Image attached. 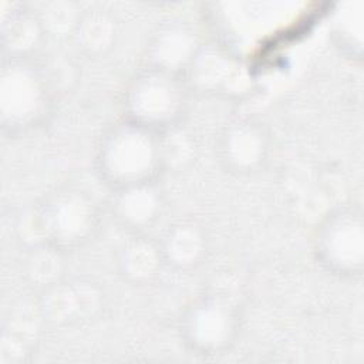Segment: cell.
<instances>
[{"mask_svg": "<svg viewBox=\"0 0 364 364\" xmlns=\"http://www.w3.org/2000/svg\"><path fill=\"white\" fill-rule=\"evenodd\" d=\"M94 168L111 191L158 181L164 173L158 151V132L125 118L108 125L97 139Z\"/></svg>", "mask_w": 364, "mask_h": 364, "instance_id": "6da1fadb", "label": "cell"}, {"mask_svg": "<svg viewBox=\"0 0 364 364\" xmlns=\"http://www.w3.org/2000/svg\"><path fill=\"white\" fill-rule=\"evenodd\" d=\"M57 92L41 61L3 58L0 68V127L11 136L28 134L53 117Z\"/></svg>", "mask_w": 364, "mask_h": 364, "instance_id": "7a4b0ae2", "label": "cell"}, {"mask_svg": "<svg viewBox=\"0 0 364 364\" xmlns=\"http://www.w3.org/2000/svg\"><path fill=\"white\" fill-rule=\"evenodd\" d=\"M191 94L182 75L142 65L122 90V118L161 132L185 122Z\"/></svg>", "mask_w": 364, "mask_h": 364, "instance_id": "3957f363", "label": "cell"}, {"mask_svg": "<svg viewBox=\"0 0 364 364\" xmlns=\"http://www.w3.org/2000/svg\"><path fill=\"white\" fill-rule=\"evenodd\" d=\"M318 266L340 279L355 280L364 272V215L360 206L340 205L317 223L311 239Z\"/></svg>", "mask_w": 364, "mask_h": 364, "instance_id": "277c9868", "label": "cell"}, {"mask_svg": "<svg viewBox=\"0 0 364 364\" xmlns=\"http://www.w3.org/2000/svg\"><path fill=\"white\" fill-rule=\"evenodd\" d=\"M46 242L65 253L85 246L97 233L101 209L94 196L75 185H61L36 202Z\"/></svg>", "mask_w": 364, "mask_h": 364, "instance_id": "5b68a950", "label": "cell"}, {"mask_svg": "<svg viewBox=\"0 0 364 364\" xmlns=\"http://www.w3.org/2000/svg\"><path fill=\"white\" fill-rule=\"evenodd\" d=\"M239 306L226 294L209 291L192 300L179 318L183 344L196 355L216 357L233 347L239 337Z\"/></svg>", "mask_w": 364, "mask_h": 364, "instance_id": "8992f818", "label": "cell"}, {"mask_svg": "<svg viewBox=\"0 0 364 364\" xmlns=\"http://www.w3.org/2000/svg\"><path fill=\"white\" fill-rule=\"evenodd\" d=\"M191 90L208 97L240 100L255 92V77L249 65L230 47L219 41H203L183 74Z\"/></svg>", "mask_w": 364, "mask_h": 364, "instance_id": "52a82bcc", "label": "cell"}, {"mask_svg": "<svg viewBox=\"0 0 364 364\" xmlns=\"http://www.w3.org/2000/svg\"><path fill=\"white\" fill-rule=\"evenodd\" d=\"M270 152V131L253 117L232 118L216 136V159L232 175L247 176L259 172L267 164Z\"/></svg>", "mask_w": 364, "mask_h": 364, "instance_id": "ba28073f", "label": "cell"}, {"mask_svg": "<svg viewBox=\"0 0 364 364\" xmlns=\"http://www.w3.org/2000/svg\"><path fill=\"white\" fill-rule=\"evenodd\" d=\"M43 318L54 326H80L97 318L105 303L104 291L88 277H65L40 293Z\"/></svg>", "mask_w": 364, "mask_h": 364, "instance_id": "9c48e42d", "label": "cell"}, {"mask_svg": "<svg viewBox=\"0 0 364 364\" xmlns=\"http://www.w3.org/2000/svg\"><path fill=\"white\" fill-rule=\"evenodd\" d=\"M202 43L191 23L181 18L162 21L146 38L142 65L183 77Z\"/></svg>", "mask_w": 364, "mask_h": 364, "instance_id": "30bf717a", "label": "cell"}, {"mask_svg": "<svg viewBox=\"0 0 364 364\" xmlns=\"http://www.w3.org/2000/svg\"><path fill=\"white\" fill-rule=\"evenodd\" d=\"M108 208L112 219L127 232L146 233L162 218L166 198L158 181H148L111 191Z\"/></svg>", "mask_w": 364, "mask_h": 364, "instance_id": "8fae6325", "label": "cell"}, {"mask_svg": "<svg viewBox=\"0 0 364 364\" xmlns=\"http://www.w3.org/2000/svg\"><path fill=\"white\" fill-rule=\"evenodd\" d=\"M158 242L165 266L178 272L196 270L206 260L210 247L205 226L189 218L172 222Z\"/></svg>", "mask_w": 364, "mask_h": 364, "instance_id": "7c38bea8", "label": "cell"}, {"mask_svg": "<svg viewBox=\"0 0 364 364\" xmlns=\"http://www.w3.org/2000/svg\"><path fill=\"white\" fill-rule=\"evenodd\" d=\"M46 40V31L33 7L16 3L3 13L0 24L3 58H34Z\"/></svg>", "mask_w": 364, "mask_h": 364, "instance_id": "4fadbf2b", "label": "cell"}, {"mask_svg": "<svg viewBox=\"0 0 364 364\" xmlns=\"http://www.w3.org/2000/svg\"><path fill=\"white\" fill-rule=\"evenodd\" d=\"M165 266L158 239L146 233H129L115 255V267L119 277L134 286L154 282Z\"/></svg>", "mask_w": 364, "mask_h": 364, "instance_id": "5bb4252c", "label": "cell"}, {"mask_svg": "<svg viewBox=\"0 0 364 364\" xmlns=\"http://www.w3.org/2000/svg\"><path fill=\"white\" fill-rule=\"evenodd\" d=\"M119 38L115 14L102 6L84 7L74 27L71 41L88 58H101L112 51Z\"/></svg>", "mask_w": 364, "mask_h": 364, "instance_id": "9a60e30c", "label": "cell"}, {"mask_svg": "<svg viewBox=\"0 0 364 364\" xmlns=\"http://www.w3.org/2000/svg\"><path fill=\"white\" fill-rule=\"evenodd\" d=\"M65 252L50 243L26 249L23 276L28 286L41 293L65 279Z\"/></svg>", "mask_w": 364, "mask_h": 364, "instance_id": "2e32d148", "label": "cell"}, {"mask_svg": "<svg viewBox=\"0 0 364 364\" xmlns=\"http://www.w3.org/2000/svg\"><path fill=\"white\" fill-rule=\"evenodd\" d=\"M158 151L162 172H182L189 169L199 154L195 134L185 122L158 132Z\"/></svg>", "mask_w": 364, "mask_h": 364, "instance_id": "e0dca14e", "label": "cell"}, {"mask_svg": "<svg viewBox=\"0 0 364 364\" xmlns=\"http://www.w3.org/2000/svg\"><path fill=\"white\" fill-rule=\"evenodd\" d=\"M47 38H71L82 7L73 0H50L34 7Z\"/></svg>", "mask_w": 364, "mask_h": 364, "instance_id": "ac0fdd59", "label": "cell"}, {"mask_svg": "<svg viewBox=\"0 0 364 364\" xmlns=\"http://www.w3.org/2000/svg\"><path fill=\"white\" fill-rule=\"evenodd\" d=\"M331 36L337 47L351 57L361 58L363 13L353 11V3L341 4L331 20Z\"/></svg>", "mask_w": 364, "mask_h": 364, "instance_id": "d6986e66", "label": "cell"}, {"mask_svg": "<svg viewBox=\"0 0 364 364\" xmlns=\"http://www.w3.org/2000/svg\"><path fill=\"white\" fill-rule=\"evenodd\" d=\"M34 338L10 327H3L0 336V364H21L33 351Z\"/></svg>", "mask_w": 364, "mask_h": 364, "instance_id": "ffe728a7", "label": "cell"}]
</instances>
